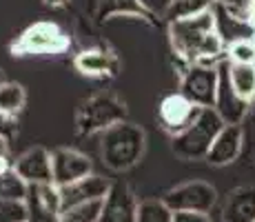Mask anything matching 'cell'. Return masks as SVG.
Returning <instances> with one entry per match:
<instances>
[{
  "label": "cell",
  "mask_w": 255,
  "mask_h": 222,
  "mask_svg": "<svg viewBox=\"0 0 255 222\" xmlns=\"http://www.w3.org/2000/svg\"><path fill=\"white\" fill-rule=\"evenodd\" d=\"M169 36L173 51L186 62V65H211L218 67L215 60L222 56L224 40L220 38L218 29H215V13L213 9L200 13L195 18H186V20L169 22Z\"/></svg>",
  "instance_id": "1"
},
{
  "label": "cell",
  "mask_w": 255,
  "mask_h": 222,
  "mask_svg": "<svg viewBox=\"0 0 255 222\" xmlns=\"http://www.w3.org/2000/svg\"><path fill=\"white\" fill-rule=\"evenodd\" d=\"M144 151V131L133 122H118L102 131V162L114 171H125L140 160Z\"/></svg>",
  "instance_id": "2"
},
{
  "label": "cell",
  "mask_w": 255,
  "mask_h": 222,
  "mask_svg": "<svg viewBox=\"0 0 255 222\" xmlns=\"http://www.w3.org/2000/svg\"><path fill=\"white\" fill-rule=\"evenodd\" d=\"M224 120L218 116V111L213 107H202L200 113L195 116V120L186 127L184 131L173 136V154L182 160H207L211 147H213L218 133L222 131Z\"/></svg>",
  "instance_id": "3"
},
{
  "label": "cell",
  "mask_w": 255,
  "mask_h": 222,
  "mask_svg": "<svg viewBox=\"0 0 255 222\" xmlns=\"http://www.w3.org/2000/svg\"><path fill=\"white\" fill-rule=\"evenodd\" d=\"M125 118L127 107L120 98H116L114 93H98L80 107L76 125L80 136H91L98 131H107L118 122H125Z\"/></svg>",
  "instance_id": "4"
},
{
  "label": "cell",
  "mask_w": 255,
  "mask_h": 222,
  "mask_svg": "<svg viewBox=\"0 0 255 222\" xmlns=\"http://www.w3.org/2000/svg\"><path fill=\"white\" fill-rule=\"evenodd\" d=\"M13 53L16 56H42V53H62L69 49V36L58 27L56 22H33L20 33L16 42H13Z\"/></svg>",
  "instance_id": "5"
},
{
  "label": "cell",
  "mask_w": 255,
  "mask_h": 222,
  "mask_svg": "<svg viewBox=\"0 0 255 222\" xmlns=\"http://www.w3.org/2000/svg\"><path fill=\"white\" fill-rule=\"evenodd\" d=\"M180 93L198 107H213L218 96V67L211 65H186L180 80Z\"/></svg>",
  "instance_id": "6"
},
{
  "label": "cell",
  "mask_w": 255,
  "mask_h": 222,
  "mask_svg": "<svg viewBox=\"0 0 255 222\" xmlns=\"http://www.w3.org/2000/svg\"><path fill=\"white\" fill-rule=\"evenodd\" d=\"M171 211H200L209 214L218 202V191L204 180H191L171 189L162 198Z\"/></svg>",
  "instance_id": "7"
},
{
  "label": "cell",
  "mask_w": 255,
  "mask_h": 222,
  "mask_svg": "<svg viewBox=\"0 0 255 222\" xmlns=\"http://www.w3.org/2000/svg\"><path fill=\"white\" fill-rule=\"evenodd\" d=\"M213 109L224 120V125H240L247 118L249 102L235 91L229 76V60L218 65V96H215Z\"/></svg>",
  "instance_id": "8"
},
{
  "label": "cell",
  "mask_w": 255,
  "mask_h": 222,
  "mask_svg": "<svg viewBox=\"0 0 255 222\" xmlns=\"http://www.w3.org/2000/svg\"><path fill=\"white\" fill-rule=\"evenodd\" d=\"M29 211V222H56L62 214V196L60 187L53 182L45 185H29L27 198H24Z\"/></svg>",
  "instance_id": "9"
},
{
  "label": "cell",
  "mask_w": 255,
  "mask_h": 222,
  "mask_svg": "<svg viewBox=\"0 0 255 222\" xmlns=\"http://www.w3.org/2000/svg\"><path fill=\"white\" fill-rule=\"evenodd\" d=\"M200 109H202V107L193 105L189 98L178 91V93H169L166 98H162V102H160V107H158V118H160V122H162L164 131L175 136V133L184 131L186 127L195 120Z\"/></svg>",
  "instance_id": "10"
},
{
  "label": "cell",
  "mask_w": 255,
  "mask_h": 222,
  "mask_svg": "<svg viewBox=\"0 0 255 222\" xmlns=\"http://www.w3.org/2000/svg\"><path fill=\"white\" fill-rule=\"evenodd\" d=\"M53 185L67 187L91 174V160L76 149H56L51 154Z\"/></svg>",
  "instance_id": "11"
},
{
  "label": "cell",
  "mask_w": 255,
  "mask_h": 222,
  "mask_svg": "<svg viewBox=\"0 0 255 222\" xmlns=\"http://www.w3.org/2000/svg\"><path fill=\"white\" fill-rule=\"evenodd\" d=\"M16 174L22 178L27 185H45V182H53V162L51 154L42 147H33L27 149L18 160L13 162Z\"/></svg>",
  "instance_id": "12"
},
{
  "label": "cell",
  "mask_w": 255,
  "mask_h": 222,
  "mask_svg": "<svg viewBox=\"0 0 255 222\" xmlns=\"http://www.w3.org/2000/svg\"><path fill=\"white\" fill-rule=\"evenodd\" d=\"M138 205L133 198V191L122 182L111 185L107 198L102 200V216L100 222H135Z\"/></svg>",
  "instance_id": "13"
},
{
  "label": "cell",
  "mask_w": 255,
  "mask_h": 222,
  "mask_svg": "<svg viewBox=\"0 0 255 222\" xmlns=\"http://www.w3.org/2000/svg\"><path fill=\"white\" fill-rule=\"evenodd\" d=\"M109 189H111V182L107 178L89 174L82 180L60 187L62 209H69L73 205H82V202H91V200H105Z\"/></svg>",
  "instance_id": "14"
},
{
  "label": "cell",
  "mask_w": 255,
  "mask_h": 222,
  "mask_svg": "<svg viewBox=\"0 0 255 222\" xmlns=\"http://www.w3.org/2000/svg\"><path fill=\"white\" fill-rule=\"evenodd\" d=\"M242 142H244V133L240 125H224L222 131L218 133L213 147H211L207 162L215 167L222 165H231L233 160H238L240 151H242Z\"/></svg>",
  "instance_id": "15"
},
{
  "label": "cell",
  "mask_w": 255,
  "mask_h": 222,
  "mask_svg": "<svg viewBox=\"0 0 255 222\" xmlns=\"http://www.w3.org/2000/svg\"><path fill=\"white\" fill-rule=\"evenodd\" d=\"M213 13H215V29H218L220 38L224 40V44H233L238 40H255V24L247 18H240L231 13L229 9L213 4Z\"/></svg>",
  "instance_id": "16"
},
{
  "label": "cell",
  "mask_w": 255,
  "mask_h": 222,
  "mask_svg": "<svg viewBox=\"0 0 255 222\" xmlns=\"http://www.w3.org/2000/svg\"><path fill=\"white\" fill-rule=\"evenodd\" d=\"M73 65L82 76L102 78V76H114L118 71V58L116 53L105 51V49H87V51L78 53Z\"/></svg>",
  "instance_id": "17"
},
{
  "label": "cell",
  "mask_w": 255,
  "mask_h": 222,
  "mask_svg": "<svg viewBox=\"0 0 255 222\" xmlns=\"http://www.w3.org/2000/svg\"><path fill=\"white\" fill-rule=\"evenodd\" d=\"M224 222H255V187H238L227 196Z\"/></svg>",
  "instance_id": "18"
},
{
  "label": "cell",
  "mask_w": 255,
  "mask_h": 222,
  "mask_svg": "<svg viewBox=\"0 0 255 222\" xmlns=\"http://www.w3.org/2000/svg\"><path fill=\"white\" fill-rule=\"evenodd\" d=\"M229 76L235 87V91L251 102L255 98V62L247 65V62H231L229 60Z\"/></svg>",
  "instance_id": "19"
},
{
  "label": "cell",
  "mask_w": 255,
  "mask_h": 222,
  "mask_svg": "<svg viewBox=\"0 0 255 222\" xmlns=\"http://www.w3.org/2000/svg\"><path fill=\"white\" fill-rule=\"evenodd\" d=\"M215 0H171L166 4V20L175 22V20H186V18H195L200 13L213 9Z\"/></svg>",
  "instance_id": "20"
},
{
  "label": "cell",
  "mask_w": 255,
  "mask_h": 222,
  "mask_svg": "<svg viewBox=\"0 0 255 222\" xmlns=\"http://www.w3.org/2000/svg\"><path fill=\"white\" fill-rule=\"evenodd\" d=\"M24 100H27V93H24L22 85H18V82L0 85V113H4L9 118H16L22 111Z\"/></svg>",
  "instance_id": "21"
},
{
  "label": "cell",
  "mask_w": 255,
  "mask_h": 222,
  "mask_svg": "<svg viewBox=\"0 0 255 222\" xmlns=\"http://www.w3.org/2000/svg\"><path fill=\"white\" fill-rule=\"evenodd\" d=\"M102 216V200L82 202V205H73L69 209H62L60 222H100Z\"/></svg>",
  "instance_id": "22"
},
{
  "label": "cell",
  "mask_w": 255,
  "mask_h": 222,
  "mask_svg": "<svg viewBox=\"0 0 255 222\" xmlns=\"http://www.w3.org/2000/svg\"><path fill=\"white\" fill-rule=\"evenodd\" d=\"M29 185L16 174V169H9L0 174V200H24Z\"/></svg>",
  "instance_id": "23"
},
{
  "label": "cell",
  "mask_w": 255,
  "mask_h": 222,
  "mask_svg": "<svg viewBox=\"0 0 255 222\" xmlns=\"http://www.w3.org/2000/svg\"><path fill=\"white\" fill-rule=\"evenodd\" d=\"M135 222H173V211L166 207L164 200H142Z\"/></svg>",
  "instance_id": "24"
},
{
  "label": "cell",
  "mask_w": 255,
  "mask_h": 222,
  "mask_svg": "<svg viewBox=\"0 0 255 222\" xmlns=\"http://www.w3.org/2000/svg\"><path fill=\"white\" fill-rule=\"evenodd\" d=\"M0 222H29L24 200H0Z\"/></svg>",
  "instance_id": "25"
},
{
  "label": "cell",
  "mask_w": 255,
  "mask_h": 222,
  "mask_svg": "<svg viewBox=\"0 0 255 222\" xmlns=\"http://www.w3.org/2000/svg\"><path fill=\"white\" fill-rule=\"evenodd\" d=\"M229 60L231 62H255V40H238L229 44Z\"/></svg>",
  "instance_id": "26"
},
{
  "label": "cell",
  "mask_w": 255,
  "mask_h": 222,
  "mask_svg": "<svg viewBox=\"0 0 255 222\" xmlns=\"http://www.w3.org/2000/svg\"><path fill=\"white\" fill-rule=\"evenodd\" d=\"M173 222H211V218L200 211H173Z\"/></svg>",
  "instance_id": "27"
},
{
  "label": "cell",
  "mask_w": 255,
  "mask_h": 222,
  "mask_svg": "<svg viewBox=\"0 0 255 222\" xmlns=\"http://www.w3.org/2000/svg\"><path fill=\"white\" fill-rule=\"evenodd\" d=\"M9 169H13V162L9 160V156H0V174L9 171Z\"/></svg>",
  "instance_id": "28"
},
{
  "label": "cell",
  "mask_w": 255,
  "mask_h": 222,
  "mask_svg": "<svg viewBox=\"0 0 255 222\" xmlns=\"http://www.w3.org/2000/svg\"><path fill=\"white\" fill-rule=\"evenodd\" d=\"M7 151H9V147H7V138L0 133V156H7Z\"/></svg>",
  "instance_id": "29"
},
{
  "label": "cell",
  "mask_w": 255,
  "mask_h": 222,
  "mask_svg": "<svg viewBox=\"0 0 255 222\" xmlns=\"http://www.w3.org/2000/svg\"><path fill=\"white\" fill-rule=\"evenodd\" d=\"M45 2H47V4H62L65 0H45Z\"/></svg>",
  "instance_id": "30"
},
{
  "label": "cell",
  "mask_w": 255,
  "mask_h": 222,
  "mask_svg": "<svg viewBox=\"0 0 255 222\" xmlns=\"http://www.w3.org/2000/svg\"><path fill=\"white\" fill-rule=\"evenodd\" d=\"M4 82H7V80H4V73L0 71V85H4Z\"/></svg>",
  "instance_id": "31"
},
{
  "label": "cell",
  "mask_w": 255,
  "mask_h": 222,
  "mask_svg": "<svg viewBox=\"0 0 255 222\" xmlns=\"http://www.w3.org/2000/svg\"><path fill=\"white\" fill-rule=\"evenodd\" d=\"M56 222H60V220H56Z\"/></svg>",
  "instance_id": "32"
},
{
  "label": "cell",
  "mask_w": 255,
  "mask_h": 222,
  "mask_svg": "<svg viewBox=\"0 0 255 222\" xmlns=\"http://www.w3.org/2000/svg\"><path fill=\"white\" fill-rule=\"evenodd\" d=\"M249 2H251V0H249Z\"/></svg>",
  "instance_id": "33"
}]
</instances>
